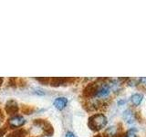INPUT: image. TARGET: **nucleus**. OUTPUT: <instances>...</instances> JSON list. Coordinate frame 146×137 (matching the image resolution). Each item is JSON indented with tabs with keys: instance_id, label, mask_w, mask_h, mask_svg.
<instances>
[{
	"instance_id": "obj_4",
	"label": "nucleus",
	"mask_w": 146,
	"mask_h": 137,
	"mask_svg": "<svg viewBox=\"0 0 146 137\" xmlns=\"http://www.w3.org/2000/svg\"><path fill=\"white\" fill-rule=\"evenodd\" d=\"M6 112L7 114H15L18 111V105L16 100H10L6 103Z\"/></svg>"
},
{
	"instance_id": "obj_9",
	"label": "nucleus",
	"mask_w": 146,
	"mask_h": 137,
	"mask_svg": "<svg viewBox=\"0 0 146 137\" xmlns=\"http://www.w3.org/2000/svg\"><path fill=\"white\" fill-rule=\"evenodd\" d=\"M125 137H137V136H136V134L134 132L133 130H129L126 132Z\"/></svg>"
},
{
	"instance_id": "obj_2",
	"label": "nucleus",
	"mask_w": 146,
	"mask_h": 137,
	"mask_svg": "<svg viewBox=\"0 0 146 137\" xmlns=\"http://www.w3.org/2000/svg\"><path fill=\"white\" fill-rule=\"evenodd\" d=\"M26 120L24 117L21 115H14L11 118L8 119V126L11 129H15V128H19L25 124Z\"/></svg>"
},
{
	"instance_id": "obj_3",
	"label": "nucleus",
	"mask_w": 146,
	"mask_h": 137,
	"mask_svg": "<svg viewBox=\"0 0 146 137\" xmlns=\"http://www.w3.org/2000/svg\"><path fill=\"white\" fill-rule=\"evenodd\" d=\"M110 93H111L110 86L108 84H102L95 90L94 95L98 98H106L108 97Z\"/></svg>"
},
{
	"instance_id": "obj_10",
	"label": "nucleus",
	"mask_w": 146,
	"mask_h": 137,
	"mask_svg": "<svg viewBox=\"0 0 146 137\" xmlns=\"http://www.w3.org/2000/svg\"><path fill=\"white\" fill-rule=\"evenodd\" d=\"M7 132V130L6 127H1V128H0V137H2L3 135L6 134Z\"/></svg>"
},
{
	"instance_id": "obj_8",
	"label": "nucleus",
	"mask_w": 146,
	"mask_h": 137,
	"mask_svg": "<svg viewBox=\"0 0 146 137\" xmlns=\"http://www.w3.org/2000/svg\"><path fill=\"white\" fill-rule=\"evenodd\" d=\"M26 132L22 129H19V130H16L12 132L11 134H9L8 135H7V137H23L25 135Z\"/></svg>"
},
{
	"instance_id": "obj_5",
	"label": "nucleus",
	"mask_w": 146,
	"mask_h": 137,
	"mask_svg": "<svg viewBox=\"0 0 146 137\" xmlns=\"http://www.w3.org/2000/svg\"><path fill=\"white\" fill-rule=\"evenodd\" d=\"M68 104V99L65 98V97H58L55 99L54 102H53V105L55 106V108L59 110V111H61L64 108L67 106Z\"/></svg>"
},
{
	"instance_id": "obj_14",
	"label": "nucleus",
	"mask_w": 146,
	"mask_h": 137,
	"mask_svg": "<svg viewBox=\"0 0 146 137\" xmlns=\"http://www.w3.org/2000/svg\"><path fill=\"white\" fill-rule=\"evenodd\" d=\"M2 81H3V79H0V85H1V83H2Z\"/></svg>"
},
{
	"instance_id": "obj_12",
	"label": "nucleus",
	"mask_w": 146,
	"mask_h": 137,
	"mask_svg": "<svg viewBox=\"0 0 146 137\" xmlns=\"http://www.w3.org/2000/svg\"><path fill=\"white\" fill-rule=\"evenodd\" d=\"M65 137H75V135H74V134H73V132H68L67 134H66V136Z\"/></svg>"
},
{
	"instance_id": "obj_1",
	"label": "nucleus",
	"mask_w": 146,
	"mask_h": 137,
	"mask_svg": "<svg viewBox=\"0 0 146 137\" xmlns=\"http://www.w3.org/2000/svg\"><path fill=\"white\" fill-rule=\"evenodd\" d=\"M89 125L92 130H100L107 124V118L104 114H96L90 118Z\"/></svg>"
},
{
	"instance_id": "obj_7",
	"label": "nucleus",
	"mask_w": 146,
	"mask_h": 137,
	"mask_svg": "<svg viewBox=\"0 0 146 137\" xmlns=\"http://www.w3.org/2000/svg\"><path fill=\"white\" fill-rule=\"evenodd\" d=\"M123 118L125 119L127 122L131 123L133 122V113H132L131 110H127V111H125L124 113H123Z\"/></svg>"
},
{
	"instance_id": "obj_11",
	"label": "nucleus",
	"mask_w": 146,
	"mask_h": 137,
	"mask_svg": "<svg viewBox=\"0 0 146 137\" xmlns=\"http://www.w3.org/2000/svg\"><path fill=\"white\" fill-rule=\"evenodd\" d=\"M140 82L141 83V85H143L144 88L146 89V77H144V78H141V79L140 80Z\"/></svg>"
},
{
	"instance_id": "obj_6",
	"label": "nucleus",
	"mask_w": 146,
	"mask_h": 137,
	"mask_svg": "<svg viewBox=\"0 0 146 137\" xmlns=\"http://www.w3.org/2000/svg\"><path fill=\"white\" fill-rule=\"evenodd\" d=\"M143 94H140V93H136V94H133L131 96V102L133 103L135 106H139L141 104V102H143Z\"/></svg>"
},
{
	"instance_id": "obj_13",
	"label": "nucleus",
	"mask_w": 146,
	"mask_h": 137,
	"mask_svg": "<svg viewBox=\"0 0 146 137\" xmlns=\"http://www.w3.org/2000/svg\"><path fill=\"white\" fill-rule=\"evenodd\" d=\"M3 120H4V114H3L1 110H0V123L3 122Z\"/></svg>"
}]
</instances>
